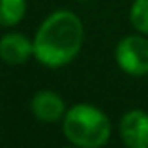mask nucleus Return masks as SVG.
I'll return each instance as SVG.
<instances>
[{
  "label": "nucleus",
  "instance_id": "f257e3e1",
  "mask_svg": "<svg viewBox=\"0 0 148 148\" xmlns=\"http://www.w3.org/2000/svg\"><path fill=\"white\" fill-rule=\"evenodd\" d=\"M34 58L45 68H64L77 58L84 41V25L69 10H56L43 19L34 36Z\"/></svg>",
  "mask_w": 148,
  "mask_h": 148
},
{
  "label": "nucleus",
  "instance_id": "f03ea898",
  "mask_svg": "<svg viewBox=\"0 0 148 148\" xmlns=\"http://www.w3.org/2000/svg\"><path fill=\"white\" fill-rule=\"evenodd\" d=\"M62 130L71 145L81 148H101L111 139V120L99 107L75 103L66 111Z\"/></svg>",
  "mask_w": 148,
  "mask_h": 148
},
{
  "label": "nucleus",
  "instance_id": "7ed1b4c3",
  "mask_svg": "<svg viewBox=\"0 0 148 148\" xmlns=\"http://www.w3.org/2000/svg\"><path fill=\"white\" fill-rule=\"evenodd\" d=\"M114 60L126 75H148V38L145 34H130L114 47Z\"/></svg>",
  "mask_w": 148,
  "mask_h": 148
},
{
  "label": "nucleus",
  "instance_id": "20e7f679",
  "mask_svg": "<svg viewBox=\"0 0 148 148\" xmlns=\"http://www.w3.org/2000/svg\"><path fill=\"white\" fill-rule=\"evenodd\" d=\"M120 139L126 148H148V112L131 109L120 118Z\"/></svg>",
  "mask_w": 148,
  "mask_h": 148
},
{
  "label": "nucleus",
  "instance_id": "39448f33",
  "mask_svg": "<svg viewBox=\"0 0 148 148\" xmlns=\"http://www.w3.org/2000/svg\"><path fill=\"white\" fill-rule=\"evenodd\" d=\"M30 111L36 116V120L43 124H54L60 122L66 114V103L60 94L53 90H40L34 94L32 101H30Z\"/></svg>",
  "mask_w": 148,
  "mask_h": 148
},
{
  "label": "nucleus",
  "instance_id": "423d86ee",
  "mask_svg": "<svg viewBox=\"0 0 148 148\" xmlns=\"http://www.w3.org/2000/svg\"><path fill=\"white\" fill-rule=\"evenodd\" d=\"M34 56V41L23 32H8L0 38V58L10 66H21Z\"/></svg>",
  "mask_w": 148,
  "mask_h": 148
},
{
  "label": "nucleus",
  "instance_id": "0eeeda50",
  "mask_svg": "<svg viewBox=\"0 0 148 148\" xmlns=\"http://www.w3.org/2000/svg\"><path fill=\"white\" fill-rule=\"evenodd\" d=\"M28 2L26 0H0V26H15L25 19Z\"/></svg>",
  "mask_w": 148,
  "mask_h": 148
},
{
  "label": "nucleus",
  "instance_id": "6e6552de",
  "mask_svg": "<svg viewBox=\"0 0 148 148\" xmlns=\"http://www.w3.org/2000/svg\"><path fill=\"white\" fill-rule=\"evenodd\" d=\"M130 23L139 34L148 36V0H133L130 8Z\"/></svg>",
  "mask_w": 148,
  "mask_h": 148
},
{
  "label": "nucleus",
  "instance_id": "1a4fd4ad",
  "mask_svg": "<svg viewBox=\"0 0 148 148\" xmlns=\"http://www.w3.org/2000/svg\"><path fill=\"white\" fill-rule=\"evenodd\" d=\"M64 148H81V146H75V145H71V146H64Z\"/></svg>",
  "mask_w": 148,
  "mask_h": 148
},
{
  "label": "nucleus",
  "instance_id": "9d476101",
  "mask_svg": "<svg viewBox=\"0 0 148 148\" xmlns=\"http://www.w3.org/2000/svg\"><path fill=\"white\" fill-rule=\"evenodd\" d=\"M81 2H90V0H81Z\"/></svg>",
  "mask_w": 148,
  "mask_h": 148
}]
</instances>
